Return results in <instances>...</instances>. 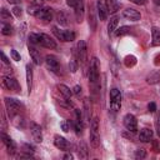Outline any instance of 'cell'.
Listing matches in <instances>:
<instances>
[{"instance_id":"6da1fadb","label":"cell","mask_w":160,"mask_h":160,"mask_svg":"<svg viewBox=\"0 0 160 160\" xmlns=\"http://www.w3.org/2000/svg\"><path fill=\"white\" fill-rule=\"evenodd\" d=\"M29 12L32 14L35 18L40 19V20H46L50 21L52 19V9L51 8H40V6H34V8H29Z\"/></svg>"},{"instance_id":"7a4b0ae2","label":"cell","mask_w":160,"mask_h":160,"mask_svg":"<svg viewBox=\"0 0 160 160\" xmlns=\"http://www.w3.org/2000/svg\"><path fill=\"white\" fill-rule=\"evenodd\" d=\"M90 144L92 148H99L100 145V135H99V119L95 116L90 121Z\"/></svg>"},{"instance_id":"3957f363","label":"cell","mask_w":160,"mask_h":160,"mask_svg":"<svg viewBox=\"0 0 160 160\" xmlns=\"http://www.w3.org/2000/svg\"><path fill=\"white\" fill-rule=\"evenodd\" d=\"M5 105H6V109L11 116L20 114V111L22 110V104L14 98H5Z\"/></svg>"},{"instance_id":"277c9868","label":"cell","mask_w":160,"mask_h":160,"mask_svg":"<svg viewBox=\"0 0 160 160\" xmlns=\"http://www.w3.org/2000/svg\"><path fill=\"white\" fill-rule=\"evenodd\" d=\"M110 108L114 111H119L121 108V94L116 88L110 90Z\"/></svg>"},{"instance_id":"5b68a950","label":"cell","mask_w":160,"mask_h":160,"mask_svg":"<svg viewBox=\"0 0 160 160\" xmlns=\"http://www.w3.org/2000/svg\"><path fill=\"white\" fill-rule=\"evenodd\" d=\"M99 74H100V61L98 60V58H92L90 61V70H89V80L91 82H96L99 79Z\"/></svg>"},{"instance_id":"8992f818","label":"cell","mask_w":160,"mask_h":160,"mask_svg":"<svg viewBox=\"0 0 160 160\" xmlns=\"http://www.w3.org/2000/svg\"><path fill=\"white\" fill-rule=\"evenodd\" d=\"M52 32L61 41H72L75 39V32L71 30H59L56 26L52 28Z\"/></svg>"},{"instance_id":"52a82bcc","label":"cell","mask_w":160,"mask_h":160,"mask_svg":"<svg viewBox=\"0 0 160 160\" xmlns=\"http://www.w3.org/2000/svg\"><path fill=\"white\" fill-rule=\"evenodd\" d=\"M76 56H78V60H79V64L81 62L82 65L86 64V42L84 40H80L76 45Z\"/></svg>"},{"instance_id":"ba28073f","label":"cell","mask_w":160,"mask_h":160,"mask_svg":"<svg viewBox=\"0 0 160 160\" xmlns=\"http://www.w3.org/2000/svg\"><path fill=\"white\" fill-rule=\"evenodd\" d=\"M124 126L126 128L128 131L135 132L138 130V120L132 114H126L124 116Z\"/></svg>"},{"instance_id":"9c48e42d","label":"cell","mask_w":160,"mask_h":160,"mask_svg":"<svg viewBox=\"0 0 160 160\" xmlns=\"http://www.w3.org/2000/svg\"><path fill=\"white\" fill-rule=\"evenodd\" d=\"M39 36V44L44 48H48V49H55L56 48V42L52 40V38H50V35L48 34H38Z\"/></svg>"},{"instance_id":"30bf717a","label":"cell","mask_w":160,"mask_h":160,"mask_svg":"<svg viewBox=\"0 0 160 160\" xmlns=\"http://www.w3.org/2000/svg\"><path fill=\"white\" fill-rule=\"evenodd\" d=\"M2 84H4V86H5L8 90H12V91H16V92L20 91V85H19L18 80L14 79V78L4 76V79H2Z\"/></svg>"},{"instance_id":"8fae6325","label":"cell","mask_w":160,"mask_h":160,"mask_svg":"<svg viewBox=\"0 0 160 160\" xmlns=\"http://www.w3.org/2000/svg\"><path fill=\"white\" fill-rule=\"evenodd\" d=\"M0 138H1V141L4 142V145L6 146L8 152H9L10 155L15 154V151H16V145H15V142L11 140V138L8 136L5 132H1V134H0Z\"/></svg>"},{"instance_id":"7c38bea8","label":"cell","mask_w":160,"mask_h":160,"mask_svg":"<svg viewBox=\"0 0 160 160\" xmlns=\"http://www.w3.org/2000/svg\"><path fill=\"white\" fill-rule=\"evenodd\" d=\"M74 10H75L76 21H78V22H81V21H82V18H84L85 1H84V0H76V4H75V6H74Z\"/></svg>"},{"instance_id":"4fadbf2b","label":"cell","mask_w":160,"mask_h":160,"mask_svg":"<svg viewBox=\"0 0 160 160\" xmlns=\"http://www.w3.org/2000/svg\"><path fill=\"white\" fill-rule=\"evenodd\" d=\"M45 62H46L48 68H49L51 71H54V72H58V70L60 69L59 60H58V58L54 56V55H46V56H45Z\"/></svg>"},{"instance_id":"5bb4252c","label":"cell","mask_w":160,"mask_h":160,"mask_svg":"<svg viewBox=\"0 0 160 160\" xmlns=\"http://www.w3.org/2000/svg\"><path fill=\"white\" fill-rule=\"evenodd\" d=\"M30 131H31V135H32V138H34V140L36 142H41L42 141V132H41L40 125H38L36 122L31 121L30 122Z\"/></svg>"},{"instance_id":"9a60e30c","label":"cell","mask_w":160,"mask_h":160,"mask_svg":"<svg viewBox=\"0 0 160 160\" xmlns=\"http://www.w3.org/2000/svg\"><path fill=\"white\" fill-rule=\"evenodd\" d=\"M122 16H124L125 19H128V20H131V21H138V20H140V18H141L140 12H139L138 10L132 9V8L125 9V10L122 11Z\"/></svg>"},{"instance_id":"2e32d148","label":"cell","mask_w":160,"mask_h":160,"mask_svg":"<svg viewBox=\"0 0 160 160\" xmlns=\"http://www.w3.org/2000/svg\"><path fill=\"white\" fill-rule=\"evenodd\" d=\"M54 144H55V146L58 149L64 150V151H68L69 150V146H70L69 142H68V140L65 138L60 136V135H55L54 136Z\"/></svg>"},{"instance_id":"e0dca14e","label":"cell","mask_w":160,"mask_h":160,"mask_svg":"<svg viewBox=\"0 0 160 160\" xmlns=\"http://www.w3.org/2000/svg\"><path fill=\"white\" fill-rule=\"evenodd\" d=\"M96 10H98L99 19H100V20H106L109 11H108V9H106L105 2H102L101 0H99V1H98V4H96Z\"/></svg>"},{"instance_id":"ac0fdd59","label":"cell","mask_w":160,"mask_h":160,"mask_svg":"<svg viewBox=\"0 0 160 160\" xmlns=\"http://www.w3.org/2000/svg\"><path fill=\"white\" fill-rule=\"evenodd\" d=\"M151 139H152V130H151V129L144 128V129L140 130V132H139V140H140V141H142V142H149Z\"/></svg>"},{"instance_id":"d6986e66","label":"cell","mask_w":160,"mask_h":160,"mask_svg":"<svg viewBox=\"0 0 160 160\" xmlns=\"http://www.w3.org/2000/svg\"><path fill=\"white\" fill-rule=\"evenodd\" d=\"M29 54H30L31 60H32V62H34L35 65H40V64L42 62L41 56H40V52H39L34 46H31V45H29Z\"/></svg>"},{"instance_id":"ffe728a7","label":"cell","mask_w":160,"mask_h":160,"mask_svg":"<svg viewBox=\"0 0 160 160\" xmlns=\"http://www.w3.org/2000/svg\"><path fill=\"white\" fill-rule=\"evenodd\" d=\"M105 5L110 14H115L120 9V4L118 2V0H105Z\"/></svg>"},{"instance_id":"44dd1931","label":"cell","mask_w":160,"mask_h":160,"mask_svg":"<svg viewBox=\"0 0 160 160\" xmlns=\"http://www.w3.org/2000/svg\"><path fill=\"white\" fill-rule=\"evenodd\" d=\"M96 25H98V20H96V15H95V9L92 6H90V10H89V26H90V30H95L96 29Z\"/></svg>"},{"instance_id":"7402d4cb","label":"cell","mask_w":160,"mask_h":160,"mask_svg":"<svg viewBox=\"0 0 160 160\" xmlns=\"http://www.w3.org/2000/svg\"><path fill=\"white\" fill-rule=\"evenodd\" d=\"M151 35H152V41L151 45L152 46H160V29L154 26L151 29Z\"/></svg>"},{"instance_id":"603a6c76","label":"cell","mask_w":160,"mask_h":160,"mask_svg":"<svg viewBox=\"0 0 160 160\" xmlns=\"http://www.w3.org/2000/svg\"><path fill=\"white\" fill-rule=\"evenodd\" d=\"M118 24H119V19L116 16H114V18L110 19V21L108 24V32H109V35H111V34H114L116 31Z\"/></svg>"},{"instance_id":"cb8c5ba5","label":"cell","mask_w":160,"mask_h":160,"mask_svg":"<svg viewBox=\"0 0 160 160\" xmlns=\"http://www.w3.org/2000/svg\"><path fill=\"white\" fill-rule=\"evenodd\" d=\"M58 90L60 91V94H61L65 99H70L71 95H72V91H71L66 85H64V84H59V85H58Z\"/></svg>"},{"instance_id":"d4e9b609","label":"cell","mask_w":160,"mask_h":160,"mask_svg":"<svg viewBox=\"0 0 160 160\" xmlns=\"http://www.w3.org/2000/svg\"><path fill=\"white\" fill-rule=\"evenodd\" d=\"M26 85H28V91L30 94L31 85H32V70H31L30 65H26Z\"/></svg>"},{"instance_id":"484cf974","label":"cell","mask_w":160,"mask_h":160,"mask_svg":"<svg viewBox=\"0 0 160 160\" xmlns=\"http://www.w3.org/2000/svg\"><path fill=\"white\" fill-rule=\"evenodd\" d=\"M14 32V29H12V26L10 25V24H6V22H1V34L2 35H6V36H9V35H11Z\"/></svg>"},{"instance_id":"4316f807","label":"cell","mask_w":160,"mask_h":160,"mask_svg":"<svg viewBox=\"0 0 160 160\" xmlns=\"http://www.w3.org/2000/svg\"><path fill=\"white\" fill-rule=\"evenodd\" d=\"M78 152H79V156L81 159H86L88 158V148H86V145H85L84 141H80L79 142V150H78Z\"/></svg>"},{"instance_id":"83f0119b","label":"cell","mask_w":160,"mask_h":160,"mask_svg":"<svg viewBox=\"0 0 160 160\" xmlns=\"http://www.w3.org/2000/svg\"><path fill=\"white\" fill-rule=\"evenodd\" d=\"M146 81L149 84H158V82H160V74L159 72H151L150 75H148Z\"/></svg>"},{"instance_id":"f1b7e54d","label":"cell","mask_w":160,"mask_h":160,"mask_svg":"<svg viewBox=\"0 0 160 160\" xmlns=\"http://www.w3.org/2000/svg\"><path fill=\"white\" fill-rule=\"evenodd\" d=\"M56 20H58V22H59L60 25H64V26L68 25V18H66V15H65L64 11H59V12H58Z\"/></svg>"},{"instance_id":"f546056e","label":"cell","mask_w":160,"mask_h":160,"mask_svg":"<svg viewBox=\"0 0 160 160\" xmlns=\"http://www.w3.org/2000/svg\"><path fill=\"white\" fill-rule=\"evenodd\" d=\"M124 62H125V65H126L128 68H131V66H134V65L136 64V58H135L134 55H128V56L125 58Z\"/></svg>"},{"instance_id":"4dcf8cb0","label":"cell","mask_w":160,"mask_h":160,"mask_svg":"<svg viewBox=\"0 0 160 160\" xmlns=\"http://www.w3.org/2000/svg\"><path fill=\"white\" fill-rule=\"evenodd\" d=\"M128 32H130V28H128V26H121L120 29H116L115 35H116V36H122V35H126Z\"/></svg>"},{"instance_id":"1f68e13d","label":"cell","mask_w":160,"mask_h":160,"mask_svg":"<svg viewBox=\"0 0 160 160\" xmlns=\"http://www.w3.org/2000/svg\"><path fill=\"white\" fill-rule=\"evenodd\" d=\"M146 158V151L144 149H138L135 151V159H145Z\"/></svg>"},{"instance_id":"d6a6232c","label":"cell","mask_w":160,"mask_h":160,"mask_svg":"<svg viewBox=\"0 0 160 160\" xmlns=\"http://www.w3.org/2000/svg\"><path fill=\"white\" fill-rule=\"evenodd\" d=\"M0 16H1V19L2 20H11V16H10V12L5 9V8H2L1 9V12H0Z\"/></svg>"},{"instance_id":"836d02e7","label":"cell","mask_w":160,"mask_h":160,"mask_svg":"<svg viewBox=\"0 0 160 160\" xmlns=\"http://www.w3.org/2000/svg\"><path fill=\"white\" fill-rule=\"evenodd\" d=\"M29 41H30V44H39V36H38V34H30L29 35Z\"/></svg>"},{"instance_id":"e575fe53","label":"cell","mask_w":160,"mask_h":160,"mask_svg":"<svg viewBox=\"0 0 160 160\" xmlns=\"http://www.w3.org/2000/svg\"><path fill=\"white\" fill-rule=\"evenodd\" d=\"M84 105H85V112H86V119H88V121L90 122V108H89V99H85V101H84Z\"/></svg>"},{"instance_id":"d590c367","label":"cell","mask_w":160,"mask_h":160,"mask_svg":"<svg viewBox=\"0 0 160 160\" xmlns=\"http://www.w3.org/2000/svg\"><path fill=\"white\" fill-rule=\"evenodd\" d=\"M10 55H11V58H12V60H15V61H20V54L15 50V49H11V51H10Z\"/></svg>"},{"instance_id":"8d00e7d4","label":"cell","mask_w":160,"mask_h":160,"mask_svg":"<svg viewBox=\"0 0 160 160\" xmlns=\"http://www.w3.org/2000/svg\"><path fill=\"white\" fill-rule=\"evenodd\" d=\"M155 128H156V132L160 136V112L156 114V120H155Z\"/></svg>"},{"instance_id":"74e56055","label":"cell","mask_w":160,"mask_h":160,"mask_svg":"<svg viewBox=\"0 0 160 160\" xmlns=\"http://www.w3.org/2000/svg\"><path fill=\"white\" fill-rule=\"evenodd\" d=\"M12 12H14V15H15V16H18V18H20V16H21V14H22V11H21V8H20V6H14V8H12Z\"/></svg>"},{"instance_id":"f35d334b","label":"cell","mask_w":160,"mask_h":160,"mask_svg":"<svg viewBox=\"0 0 160 160\" xmlns=\"http://www.w3.org/2000/svg\"><path fill=\"white\" fill-rule=\"evenodd\" d=\"M69 124H70V121H62V122L60 124V126H61L62 131H65V132H68V131H69Z\"/></svg>"},{"instance_id":"ab89813d","label":"cell","mask_w":160,"mask_h":160,"mask_svg":"<svg viewBox=\"0 0 160 160\" xmlns=\"http://www.w3.org/2000/svg\"><path fill=\"white\" fill-rule=\"evenodd\" d=\"M148 109H149L150 112H155V111H156V105H155V102H150V104L148 105Z\"/></svg>"},{"instance_id":"60d3db41","label":"cell","mask_w":160,"mask_h":160,"mask_svg":"<svg viewBox=\"0 0 160 160\" xmlns=\"http://www.w3.org/2000/svg\"><path fill=\"white\" fill-rule=\"evenodd\" d=\"M72 92H74L75 95H80V94H81V88H80L79 85H75L74 89H72Z\"/></svg>"},{"instance_id":"b9f144b4","label":"cell","mask_w":160,"mask_h":160,"mask_svg":"<svg viewBox=\"0 0 160 160\" xmlns=\"http://www.w3.org/2000/svg\"><path fill=\"white\" fill-rule=\"evenodd\" d=\"M130 1H132L134 4H138V5H144V4H146L148 0H130Z\"/></svg>"},{"instance_id":"7bdbcfd3","label":"cell","mask_w":160,"mask_h":160,"mask_svg":"<svg viewBox=\"0 0 160 160\" xmlns=\"http://www.w3.org/2000/svg\"><path fill=\"white\" fill-rule=\"evenodd\" d=\"M1 59H2V61H4V64H6V65H9L10 64V61H9V59L5 56V54L4 52H1Z\"/></svg>"},{"instance_id":"ee69618b","label":"cell","mask_w":160,"mask_h":160,"mask_svg":"<svg viewBox=\"0 0 160 160\" xmlns=\"http://www.w3.org/2000/svg\"><path fill=\"white\" fill-rule=\"evenodd\" d=\"M16 158H18V159H22V158H26V159H31L30 154H19Z\"/></svg>"},{"instance_id":"f6af8a7d","label":"cell","mask_w":160,"mask_h":160,"mask_svg":"<svg viewBox=\"0 0 160 160\" xmlns=\"http://www.w3.org/2000/svg\"><path fill=\"white\" fill-rule=\"evenodd\" d=\"M154 149H155V150H154L155 152H159V151H160V148H159V145H158V141H154Z\"/></svg>"},{"instance_id":"bcb514c9","label":"cell","mask_w":160,"mask_h":160,"mask_svg":"<svg viewBox=\"0 0 160 160\" xmlns=\"http://www.w3.org/2000/svg\"><path fill=\"white\" fill-rule=\"evenodd\" d=\"M24 146H25V149H28L26 151H31V152L34 151V148H32L31 145H28V144H26V145H24Z\"/></svg>"},{"instance_id":"7dc6e473","label":"cell","mask_w":160,"mask_h":160,"mask_svg":"<svg viewBox=\"0 0 160 160\" xmlns=\"http://www.w3.org/2000/svg\"><path fill=\"white\" fill-rule=\"evenodd\" d=\"M9 4H20L21 0H6Z\"/></svg>"},{"instance_id":"c3c4849f","label":"cell","mask_w":160,"mask_h":160,"mask_svg":"<svg viewBox=\"0 0 160 160\" xmlns=\"http://www.w3.org/2000/svg\"><path fill=\"white\" fill-rule=\"evenodd\" d=\"M64 159L65 160H71L72 159V155L71 154H66V155H64Z\"/></svg>"},{"instance_id":"681fc988","label":"cell","mask_w":160,"mask_h":160,"mask_svg":"<svg viewBox=\"0 0 160 160\" xmlns=\"http://www.w3.org/2000/svg\"><path fill=\"white\" fill-rule=\"evenodd\" d=\"M152 1H154L156 5H160V0H152Z\"/></svg>"}]
</instances>
